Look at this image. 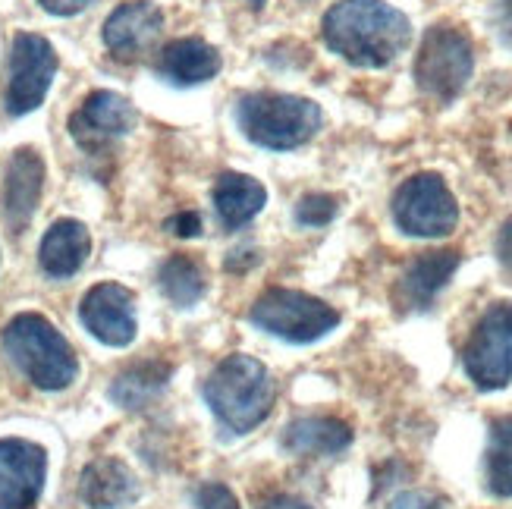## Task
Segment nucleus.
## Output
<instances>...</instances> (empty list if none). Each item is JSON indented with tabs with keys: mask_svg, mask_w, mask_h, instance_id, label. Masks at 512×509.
<instances>
[{
	"mask_svg": "<svg viewBox=\"0 0 512 509\" xmlns=\"http://www.w3.org/2000/svg\"><path fill=\"white\" fill-rule=\"evenodd\" d=\"M327 48L362 70H384L412 41V22L387 0H340L324 13Z\"/></svg>",
	"mask_w": 512,
	"mask_h": 509,
	"instance_id": "1",
	"label": "nucleus"
},
{
	"mask_svg": "<svg viewBox=\"0 0 512 509\" xmlns=\"http://www.w3.org/2000/svg\"><path fill=\"white\" fill-rule=\"evenodd\" d=\"M274 378L258 359L233 352L205 381V400L230 434L255 431L274 409Z\"/></svg>",
	"mask_w": 512,
	"mask_h": 509,
	"instance_id": "2",
	"label": "nucleus"
},
{
	"mask_svg": "<svg viewBox=\"0 0 512 509\" xmlns=\"http://www.w3.org/2000/svg\"><path fill=\"white\" fill-rule=\"evenodd\" d=\"M4 349L10 362L38 390H66L79 374L73 346L44 315H16L4 327Z\"/></svg>",
	"mask_w": 512,
	"mask_h": 509,
	"instance_id": "3",
	"label": "nucleus"
},
{
	"mask_svg": "<svg viewBox=\"0 0 512 509\" xmlns=\"http://www.w3.org/2000/svg\"><path fill=\"white\" fill-rule=\"evenodd\" d=\"M236 123L246 139L267 151H293L318 136L324 114L315 101L302 95L252 92L239 98Z\"/></svg>",
	"mask_w": 512,
	"mask_h": 509,
	"instance_id": "4",
	"label": "nucleus"
},
{
	"mask_svg": "<svg viewBox=\"0 0 512 509\" xmlns=\"http://www.w3.org/2000/svg\"><path fill=\"white\" fill-rule=\"evenodd\" d=\"M475 73L472 38L456 26H431L421 38L415 57V85L437 104H450L462 95Z\"/></svg>",
	"mask_w": 512,
	"mask_h": 509,
	"instance_id": "5",
	"label": "nucleus"
},
{
	"mask_svg": "<svg viewBox=\"0 0 512 509\" xmlns=\"http://www.w3.org/2000/svg\"><path fill=\"white\" fill-rule=\"evenodd\" d=\"M249 318L258 330L286 343H315L340 324V312L333 305L299 290H286V286L261 293Z\"/></svg>",
	"mask_w": 512,
	"mask_h": 509,
	"instance_id": "6",
	"label": "nucleus"
},
{
	"mask_svg": "<svg viewBox=\"0 0 512 509\" xmlns=\"http://www.w3.org/2000/svg\"><path fill=\"white\" fill-rule=\"evenodd\" d=\"M393 220L406 236L443 239L459 224V202L437 173H418L396 189Z\"/></svg>",
	"mask_w": 512,
	"mask_h": 509,
	"instance_id": "7",
	"label": "nucleus"
},
{
	"mask_svg": "<svg viewBox=\"0 0 512 509\" xmlns=\"http://www.w3.org/2000/svg\"><path fill=\"white\" fill-rule=\"evenodd\" d=\"M462 365L478 390H503L512 384V302H494L478 318Z\"/></svg>",
	"mask_w": 512,
	"mask_h": 509,
	"instance_id": "8",
	"label": "nucleus"
},
{
	"mask_svg": "<svg viewBox=\"0 0 512 509\" xmlns=\"http://www.w3.org/2000/svg\"><path fill=\"white\" fill-rule=\"evenodd\" d=\"M57 73V54L48 38L35 32H19L10 44L7 63V92L4 107L10 117H26L38 110L51 92Z\"/></svg>",
	"mask_w": 512,
	"mask_h": 509,
	"instance_id": "9",
	"label": "nucleus"
},
{
	"mask_svg": "<svg viewBox=\"0 0 512 509\" xmlns=\"http://www.w3.org/2000/svg\"><path fill=\"white\" fill-rule=\"evenodd\" d=\"M44 475H48V453L32 440L7 437L0 440V509H35Z\"/></svg>",
	"mask_w": 512,
	"mask_h": 509,
	"instance_id": "10",
	"label": "nucleus"
},
{
	"mask_svg": "<svg viewBox=\"0 0 512 509\" xmlns=\"http://www.w3.org/2000/svg\"><path fill=\"white\" fill-rule=\"evenodd\" d=\"M79 318L85 330L104 346L123 349L136 340V299L120 283H98L92 286L79 305Z\"/></svg>",
	"mask_w": 512,
	"mask_h": 509,
	"instance_id": "11",
	"label": "nucleus"
},
{
	"mask_svg": "<svg viewBox=\"0 0 512 509\" xmlns=\"http://www.w3.org/2000/svg\"><path fill=\"white\" fill-rule=\"evenodd\" d=\"M136 126V107L117 92H92L70 117V136L85 151H101Z\"/></svg>",
	"mask_w": 512,
	"mask_h": 509,
	"instance_id": "12",
	"label": "nucleus"
},
{
	"mask_svg": "<svg viewBox=\"0 0 512 509\" xmlns=\"http://www.w3.org/2000/svg\"><path fill=\"white\" fill-rule=\"evenodd\" d=\"M164 29V13L148 0H126L104 22V44L117 60H136Z\"/></svg>",
	"mask_w": 512,
	"mask_h": 509,
	"instance_id": "13",
	"label": "nucleus"
},
{
	"mask_svg": "<svg viewBox=\"0 0 512 509\" xmlns=\"http://www.w3.org/2000/svg\"><path fill=\"white\" fill-rule=\"evenodd\" d=\"M44 192V161L35 148H19L4 173V220L13 233H26Z\"/></svg>",
	"mask_w": 512,
	"mask_h": 509,
	"instance_id": "14",
	"label": "nucleus"
},
{
	"mask_svg": "<svg viewBox=\"0 0 512 509\" xmlns=\"http://www.w3.org/2000/svg\"><path fill=\"white\" fill-rule=\"evenodd\" d=\"M139 478L117 456L88 462L79 478V497L88 509H123L139 500Z\"/></svg>",
	"mask_w": 512,
	"mask_h": 509,
	"instance_id": "15",
	"label": "nucleus"
},
{
	"mask_svg": "<svg viewBox=\"0 0 512 509\" xmlns=\"http://www.w3.org/2000/svg\"><path fill=\"white\" fill-rule=\"evenodd\" d=\"M456 268H459V252H453V249H437V252L418 255L396 283L399 308H412V312L431 308L437 293L453 280Z\"/></svg>",
	"mask_w": 512,
	"mask_h": 509,
	"instance_id": "16",
	"label": "nucleus"
},
{
	"mask_svg": "<svg viewBox=\"0 0 512 509\" xmlns=\"http://www.w3.org/2000/svg\"><path fill=\"white\" fill-rule=\"evenodd\" d=\"M88 255H92V233L73 217L54 220L38 246V264L51 280H66L79 274Z\"/></svg>",
	"mask_w": 512,
	"mask_h": 509,
	"instance_id": "17",
	"label": "nucleus"
},
{
	"mask_svg": "<svg viewBox=\"0 0 512 509\" xmlns=\"http://www.w3.org/2000/svg\"><path fill=\"white\" fill-rule=\"evenodd\" d=\"M220 73V54L202 38H176L158 57V76L176 88L205 85Z\"/></svg>",
	"mask_w": 512,
	"mask_h": 509,
	"instance_id": "18",
	"label": "nucleus"
},
{
	"mask_svg": "<svg viewBox=\"0 0 512 509\" xmlns=\"http://www.w3.org/2000/svg\"><path fill=\"white\" fill-rule=\"evenodd\" d=\"M280 444L289 456H333L352 444V428L330 415H308L286 425Z\"/></svg>",
	"mask_w": 512,
	"mask_h": 509,
	"instance_id": "19",
	"label": "nucleus"
},
{
	"mask_svg": "<svg viewBox=\"0 0 512 509\" xmlns=\"http://www.w3.org/2000/svg\"><path fill=\"white\" fill-rule=\"evenodd\" d=\"M264 205H267V189L258 180H252V176L224 173L214 183V211L227 230L249 224L252 217L261 214Z\"/></svg>",
	"mask_w": 512,
	"mask_h": 509,
	"instance_id": "20",
	"label": "nucleus"
},
{
	"mask_svg": "<svg viewBox=\"0 0 512 509\" xmlns=\"http://www.w3.org/2000/svg\"><path fill=\"white\" fill-rule=\"evenodd\" d=\"M167 381H170L167 362H158V359L139 362L126 368L120 378H114V384H110V400L123 409H145L164 393Z\"/></svg>",
	"mask_w": 512,
	"mask_h": 509,
	"instance_id": "21",
	"label": "nucleus"
},
{
	"mask_svg": "<svg viewBox=\"0 0 512 509\" xmlns=\"http://www.w3.org/2000/svg\"><path fill=\"white\" fill-rule=\"evenodd\" d=\"M484 481L494 497H512V415L491 422L484 450Z\"/></svg>",
	"mask_w": 512,
	"mask_h": 509,
	"instance_id": "22",
	"label": "nucleus"
},
{
	"mask_svg": "<svg viewBox=\"0 0 512 509\" xmlns=\"http://www.w3.org/2000/svg\"><path fill=\"white\" fill-rule=\"evenodd\" d=\"M158 286H161V293L170 299V305L192 308L198 299L205 296V274L192 258L173 255L158 268Z\"/></svg>",
	"mask_w": 512,
	"mask_h": 509,
	"instance_id": "23",
	"label": "nucleus"
},
{
	"mask_svg": "<svg viewBox=\"0 0 512 509\" xmlns=\"http://www.w3.org/2000/svg\"><path fill=\"white\" fill-rule=\"evenodd\" d=\"M340 211V202L327 192H311L302 195L296 205V224L299 227H327Z\"/></svg>",
	"mask_w": 512,
	"mask_h": 509,
	"instance_id": "24",
	"label": "nucleus"
},
{
	"mask_svg": "<svg viewBox=\"0 0 512 509\" xmlns=\"http://www.w3.org/2000/svg\"><path fill=\"white\" fill-rule=\"evenodd\" d=\"M195 509H239V500L227 484L211 481V484H202V488H198Z\"/></svg>",
	"mask_w": 512,
	"mask_h": 509,
	"instance_id": "25",
	"label": "nucleus"
},
{
	"mask_svg": "<svg viewBox=\"0 0 512 509\" xmlns=\"http://www.w3.org/2000/svg\"><path fill=\"white\" fill-rule=\"evenodd\" d=\"M491 26L503 48L512 54V0H494L491 4Z\"/></svg>",
	"mask_w": 512,
	"mask_h": 509,
	"instance_id": "26",
	"label": "nucleus"
},
{
	"mask_svg": "<svg viewBox=\"0 0 512 509\" xmlns=\"http://www.w3.org/2000/svg\"><path fill=\"white\" fill-rule=\"evenodd\" d=\"M387 509H447V500L431 491H406L393 497Z\"/></svg>",
	"mask_w": 512,
	"mask_h": 509,
	"instance_id": "27",
	"label": "nucleus"
},
{
	"mask_svg": "<svg viewBox=\"0 0 512 509\" xmlns=\"http://www.w3.org/2000/svg\"><path fill=\"white\" fill-rule=\"evenodd\" d=\"M167 230H170L173 236H180V239H192V236L202 233V217L192 214V211L173 214V217L167 220Z\"/></svg>",
	"mask_w": 512,
	"mask_h": 509,
	"instance_id": "28",
	"label": "nucleus"
},
{
	"mask_svg": "<svg viewBox=\"0 0 512 509\" xmlns=\"http://www.w3.org/2000/svg\"><path fill=\"white\" fill-rule=\"evenodd\" d=\"M92 4L95 0H38V7L48 10L51 16H76Z\"/></svg>",
	"mask_w": 512,
	"mask_h": 509,
	"instance_id": "29",
	"label": "nucleus"
},
{
	"mask_svg": "<svg viewBox=\"0 0 512 509\" xmlns=\"http://www.w3.org/2000/svg\"><path fill=\"white\" fill-rule=\"evenodd\" d=\"M497 258L503 264V271L512 277V220H506L497 233Z\"/></svg>",
	"mask_w": 512,
	"mask_h": 509,
	"instance_id": "30",
	"label": "nucleus"
},
{
	"mask_svg": "<svg viewBox=\"0 0 512 509\" xmlns=\"http://www.w3.org/2000/svg\"><path fill=\"white\" fill-rule=\"evenodd\" d=\"M261 509H311V506L302 503V500H293V497H277L271 503H264Z\"/></svg>",
	"mask_w": 512,
	"mask_h": 509,
	"instance_id": "31",
	"label": "nucleus"
}]
</instances>
